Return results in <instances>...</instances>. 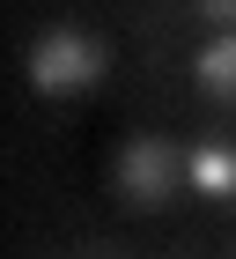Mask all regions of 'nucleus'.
<instances>
[{"label":"nucleus","instance_id":"3","mask_svg":"<svg viewBox=\"0 0 236 259\" xmlns=\"http://www.w3.org/2000/svg\"><path fill=\"white\" fill-rule=\"evenodd\" d=\"M185 193L214 200V207H236V141L229 134H207L185 148Z\"/></svg>","mask_w":236,"mask_h":259},{"label":"nucleus","instance_id":"4","mask_svg":"<svg viewBox=\"0 0 236 259\" xmlns=\"http://www.w3.org/2000/svg\"><path fill=\"white\" fill-rule=\"evenodd\" d=\"M185 74H192L199 104L236 111V30H214L207 45H192V52H185Z\"/></svg>","mask_w":236,"mask_h":259},{"label":"nucleus","instance_id":"2","mask_svg":"<svg viewBox=\"0 0 236 259\" xmlns=\"http://www.w3.org/2000/svg\"><path fill=\"white\" fill-rule=\"evenodd\" d=\"M111 193L126 207H170L185 193V148L170 134H133L111 163Z\"/></svg>","mask_w":236,"mask_h":259},{"label":"nucleus","instance_id":"5","mask_svg":"<svg viewBox=\"0 0 236 259\" xmlns=\"http://www.w3.org/2000/svg\"><path fill=\"white\" fill-rule=\"evenodd\" d=\"M192 22H214V30H236V0H185Z\"/></svg>","mask_w":236,"mask_h":259},{"label":"nucleus","instance_id":"1","mask_svg":"<svg viewBox=\"0 0 236 259\" xmlns=\"http://www.w3.org/2000/svg\"><path fill=\"white\" fill-rule=\"evenodd\" d=\"M30 89L37 97H81V89H96L111 74V45L96 30H74V22H52L37 45H30V60H22Z\"/></svg>","mask_w":236,"mask_h":259}]
</instances>
